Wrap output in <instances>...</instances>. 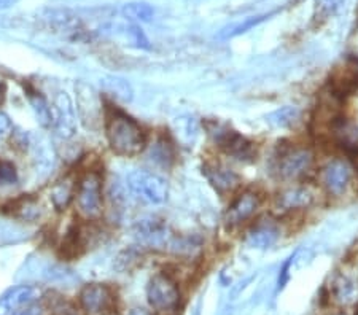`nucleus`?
<instances>
[{
  "label": "nucleus",
  "mask_w": 358,
  "mask_h": 315,
  "mask_svg": "<svg viewBox=\"0 0 358 315\" xmlns=\"http://www.w3.org/2000/svg\"><path fill=\"white\" fill-rule=\"evenodd\" d=\"M148 158L150 161L159 166V168H171L176 161L174 147H172V143L167 140L166 137H159V139L153 143V147L150 148Z\"/></svg>",
  "instance_id": "obj_20"
},
{
  "label": "nucleus",
  "mask_w": 358,
  "mask_h": 315,
  "mask_svg": "<svg viewBox=\"0 0 358 315\" xmlns=\"http://www.w3.org/2000/svg\"><path fill=\"white\" fill-rule=\"evenodd\" d=\"M206 128L209 131L212 140L227 152L229 156H233L239 161H253L257 158L255 143L247 140L245 137L239 135L236 131L229 128L228 124H222L218 122H207Z\"/></svg>",
  "instance_id": "obj_3"
},
{
  "label": "nucleus",
  "mask_w": 358,
  "mask_h": 315,
  "mask_svg": "<svg viewBox=\"0 0 358 315\" xmlns=\"http://www.w3.org/2000/svg\"><path fill=\"white\" fill-rule=\"evenodd\" d=\"M128 315H152L145 309H141V307H136V309H131Z\"/></svg>",
  "instance_id": "obj_36"
},
{
  "label": "nucleus",
  "mask_w": 358,
  "mask_h": 315,
  "mask_svg": "<svg viewBox=\"0 0 358 315\" xmlns=\"http://www.w3.org/2000/svg\"><path fill=\"white\" fill-rule=\"evenodd\" d=\"M75 200H77L78 214L85 220H97L102 215V179L94 170H88L78 180L75 190Z\"/></svg>",
  "instance_id": "obj_2"
},
{
  "label": "nucleus",
  "mask_w": 358,
  "mask_h": 315,
  "mask_svg": "<svg viewBox=\"0 0 358 315\" xmlns=\"http://www.w3.org/2000/svg\"><path fill=\"white\" fill-rule=\"evenodd\" d=\"M102 89L106 91L107 94H110L117 101L121 102H131L132 97H134V91H132V86L126 82L124 78L108 75L101 80Z\"/></svg>",
  "instance_id": "obj_19"
},
{
  "label": "nucleus",
  "mask_w": 358,
  "mask_h": 315,
  "mask_svg": "<svg viewBox=\"0 0 358 315\" xmlns=\"http://www.w3.org/2000/svg\"><path fill=\"white\" fill-rule=\"evenodd\" d=\"M345 0H315L317 10L322 18H330V16L336 15L339 10H343Z\"/></svg>",
  "instance_id": "obj_31"
},
{
  "label": "nucleus",
  "mask_w": 358,
  "mask_h": 315,
  "mask_svg": "<svg viewBox=\"0 0 358 315\" xmlns=\"http://www.w3.org/2000/svg\"><path fill=\"white\" fill-rule=\"evenodd\" d=\"M280 228L273 220H259L247 231L245 242L253 249H269L279 240Z\"/></svg>",
  "instance_id": "obj_14"
},
{
  "label": "nucleus",
  "mask_w": 358,
  "mask_h": 315,
  "mask_svg": "<svg viewBox=\"0 0 358 315\" xmlns=\"http://www.w3.org/2000/svg\"><path fill=\"white\" fill-rule=\"evenodd\" d=\"M80 306L86 315H110L115 307L113 291L103 284L85 285L80 291Z\"/></svg>",
  "instance_id": "obj_8"
},
{
  "label": "nucleus",
  "mask_w": 358,
  "mask_h": 315,
  "mask_svg": "<svg viewBox=\"0 0 358 315\" xmlns=\"http://www.w3.org/2000/svg\"><path fill=\"white\" fill-rule=\"evenodd\" d=\"M18 3V0H0V10H8Z\"/></svg>",
  "instance_id": "obj_35"
},
{
  "label": "nucleus",
  "mask_w": 358,
  "mask_h": 315,
  "mask_svg": "<svg viewBox=\"0 0 358 315\" xmlns=\"http://www.w3.org/2000/svg\"><path fill=\"white\" fill-rule=\"evenodd\" d=\"M147 298L155 311L169 314L177 311L178 302H180V290L167 274H157L147 286Z\"/></svg>",
  "instance_id": "obj_5"
},
{
  "label": "nucleus",
  "mask_w": 358,
  "mask_h": 315,
  "mask_svg": "<svg viewBox=\"0 0 358 315\" xmlns=\"http://www.w3.org/2000/svg\"><path fill=\"white\" fill-rule=\"evenodd\" d=\"M331 89L341 97L358 91V56L349 57L348 64L334 75L331 80Z\"/></svg>",
  "instance_id": "obj_16"
},
{
  "label": "nucleus",
  "mask_w": 358,
  "mask_h": 315,
  "mask_svg": "<svg viewBox=\"0 0 358 315\" xmlns=\"http://www.w3.org/2000/svg\"><path fill=\"white\" fill-rule=\"evenodd\" d=\"M75 190H77V185H75L72 179H64L56 183L50 196L56 210H66L69 207L71 200L75 198Z\"/></svg>",
  "instance_id": "obj_21"
},
{
  "label": "nucleus",
  "mask_w": 358,
  "mask_h": 315,
  "mask_svg": "<svg viewBox=\"0 0 358 315\" xmlns=\"http://www.w3.org/2000/svg\"><path fill=\"white\" fill-rule=\"evenodd\" d=\"M11 128V119L7 113L0 112V137H2Z\"/></svg>",
  "instance_id": "obj_34"
},
{
  "label": "nucleus",
  "mask_w": 358,
  "mask_h": 315,
  "mask_svg": "<svg viewBox=\"0 0 358 315\" xmlns=\"http://www.w3.org/2000/svg\"><path fill=\"white\" fill-rule=\"evenodd\" d=\"M16 182H18V172H16L15 164L0 158V186L13 185Z\"/></svg>",
  "instance_id": "obj_30"
},
{
  "label": "nucleus",
  "mask_w": 358,
  "mask_h": 315,
  "mask_svg": "<svg viewBox=\"0 0 358 315\" xmlns=\"http://www.w3.org/2000/svg\"><path fill=\"white\" fill-rule=\"evenodd\" d=\"M313 193L308 188H290L277 196V205L285 212L306 209L313 204Z\"/></svg>",
  "instance_id": "obj_18"
},
{
  "label": "nucleus",
  "mask_w": 358,
  "mask_h": 315,
  "mask_svg": "<svg viewBox=\"0 0 358 315\" xmlns=\"http://www.w3.org/2000/svg\"><path fill=\"white\" fill-rule=\"evenodd\" d=\"M137 237L153 247H161V245L171 244L172 236L167 233V228L163 223L157 220H142L136 226Z\"/></svg>",
  "instance_id": "obj_17"
},
{
  "label": "nucleus",
  "mask_w": 358,
  "mask_h": 315,
  "mask_svg": "<svg viewBox=\"0 0 358 315\" xmlns=\"http://www.w3.org/2000/svg\"><path fill=\"white\" fill-rule=\"evenodd\" d=\"M13 315H45L43 306L36 305V302H31L24 307H21L20 311H16Z\"/></svg>",
  "instance_id": "obj_33"
},
{
  "label": "nucleus",
  "mask_w": 358,
  "mask_h": 315,
  "mask_svg": "<svg viewBox=\"0 0 358 315\" xmlns=\"http://www.w3.org/2000/svg\"><path fill=\"white\" fill-rule=\"evenodd\" d=\"M128 186L136 198L148 204H163L169 194L163 177L148 170H132L128 175Z\"/></svg>",
  "instance_id": "obj_4"
},
{
  "label": "nucleus",
  "mask_w": 358,
  "mask_h": 315,
  "mask_svg": "<svg viewBox=\"0 0 358 315\" xmlns=\"http://www.w3.org/2000/svg\"><path fill=\"white\" fill-rule=\"evenodd\" d=\"M129 34L132 37V42L136 43L137 48H143V50H148L150 45H148V38L145 37V34L138 26H131L129 27Z\"/></svg>",
  "instance_id": "obj_32"
},
{
  "label": "nucleus",
  "mask_w": 358,
  "mask_h": 315,
  "mask_svg": "<svg viewBox=\"0 0 358 315\" xmlns=\"http://www.w3.org/2000/svg\"><path fill=\"white\" fill-rule=\"evenodd\" d=\"M82 311L83 309L75 306L72 301H67L62 296L57 298V300L53 301V305H51V312H53V315H83Z\"/></svg>",
  "instance_id": "obj_29"
},
{
  "label": "nucleus",
  "mask_w": 358,
  "mask_h": 315,
  "mask_svg": "<svg viewBox=\"0 0 358 315\" xmlns=\"http://www.w3.org/2000/svg\"><path fill=\"white\" fill-rule=\"evenodd\" d=\"M123 15L129 20L148 22V21H152L155 10L152 5L145 3V2H129L123 7Z\"/></svg>",
  "instance_id": "obj_24"
},
{
  "label": "nucleus",
  "mask_w": 358,
  "mask_h": 315,
  "mask_svg": "<svg viewBox=\"0 0 358 315\" xmlns=\"http://www.w3.org/2000/svg\"><path fill=\"white\" fill-rule=\"evenodd\" d=\"M75 91H77V105L80 117H82L83 123L88 128H94L101 123L102 118V102L99 96L92 86H88L86 83L75 85Z\"/></svg>",
  "instance_id": "obj_9"
},
{
  "label": "nucleus",
  "mask_w": 358,
  "mask_h": 315,
  "mask_svg": "<svg viewBox=\"0 0 358 315\" xmlns=\"http://www.w3.org/2000/svg\"><path fill=\"white\" fill-rule=\"evenodd\" d=\"M314 153L310 148H288L280 153L277 159V175L284 180H294L303 177L306 172L313 168Z\"/></svg>",
  "instance_id": "obj_6"
},
{
  "label": "nucleus",
  "mask_w": 358,
  "mask_h": 315,
  "mask_svg": "<svg viewBox=\"0 0 358 315\" xmlns=\"http://www.w3.org/2000/svg\"><path fill=\"white\" fill-rule=\"evenodd\" d=\"M42 20L46 26L55 29V32L66 34V36H77L78 32H82V21L69 10H45Z\"/></svg>",
  "instance_id": "obj_13"
},
{
  "label": "nucleus",
  "mask_w": 358,
  "mask_h": 315,
  "mask_svg": "<svg viewBox=\"0 0 358 315\" xmlns=\"http://www.w3.org/2000/svg\"><path fill=\"white\" fill-rule=\"evenodd\" d=\"M355 315H358V307H357V312H355Z\"/></svg>",
  "instance_id": "obj_39"
},
{
  "label": "nucleus",
  "mask_w": 358,
  "mask_h": 315,
  "mask_svg": "<svg viewBox=\"0 0 358 315\" xmlns=\"http://www.w3.org/2000/svg\"><path fill=\"white\" fill-rule=\"evenodd\" d=\"M299 118L298 107H282L268 117V122L275 128H288Z\"/></svg>",
  "instance_id": "obj_25"
},
{
  "label": "nucleus",
  "mask_w": 358,
  "mask_h": 315,
  "mask_svg": "<svg viewBox=\"0 0 358 315\" xmlns=\"http://www.w3.org/2000/svg\"><path fill=\"white\" fill-rule=\"evenodd\" d=\"M3 96H5V88H3V83H2V80H0V104H2V101H3Z\"/></svg>",
  "instance_id": "obj_37"
},
{
  "label": "nucleus",
  "mask_w": 358,
  "mask_h": 315,
  "mask_svg": "<svg viewBox=\"0 0 358 315\" xmlns=\"http://www.w3.org/2000/svg\"><path fill=\"white\" fill-rule=\"evenodd\" d=\"M31 145H34V159L37 161L38 168H53V161H55V154L53 150H51L48 143H42V142H31Z\"/></svg>",
  "instance_id": "obj_27"
},
{
  "label": "nucleus",
  "mask_w": 358,
  "mask_h": 315,
  "mask_svg": "<svg viewBox=\"0 0 358 315\" xmlns=\"http://www.w3.org/2000/svg\"><path fill=\"white\" fill-rule=\"evenodd\" d=\"M357 169H358V153H357Z\"/></svg>",
  "instance_id": "obj_38"
},
{
  "label": "nucleus",
  "mask_w": 358,
  "mask_h": 315,
  "mask_svg": "<svg viewBox=\"0 0 358 315\" xmlns=\"http://www.w3.org/2000/svg\"><path fill=\"white\" fill-rule=\"evenodd\" d=\"M262 205V198L255 191H245L229 205L227 212V223L229 226L241 225L245 220L255 215V212Z\"/></svg>",
  "instance_id": "obj_12"
},
{
  "label": "nucleus",
  "mask_w": 358,
  "mask_h": 315,
  "mask_svg": "<svg viewBox=\"0 0 358 315\" xmlns=\"http://www.w3.org/2000/svg\"><path fill=\"white\" fill-rule=\"evenodd\" d=\"M29 102H31V107L34 113H36L37 122L42 126H50L51 124V108L48 105V102L43 99V96H40L37 93H34L29 96Z\"/></svg>",
  "instance_id": "obj_26"
},
{
  "label": "nucleus",
  "mask_w": 358,
  "mask_h": 315,
  "mask_svg": "<svg viewBox=\"0 0 358 315\" xmlns=\"http://www.w3.org/2000/svg\"><path fill=\"white\" fill-rule=\"evenodd\" d=\"M204 175L210 182V185L222 194L233 193L241 183L238 174H234L233 170L227 169L218 163L204 164Z\"/></svg>",
  "instance_id": "obj_15"
},
{
  "label": "nucleus",
  "mask_w": 358,
  "mask_h": 315,
  "mask_svg": "<svg viewBox=\"0 0 358 315\" xmlns=\"http://www.w3.org/2000/svg\"><path fill=\"white\" fill-rule=\"evenodd\" d=\"M352 179V169L344 159H333L322 170V183L333 196H341L348 190Z\"/></svg>",
  "instance_id": "obj_10"
},
{
  "label": "nucleus",
  "mask_w": 358,
  "mask_h": 315,
  "mask_svg": "<svg viewBox=\"0 0 358 315\" xmlns=\"http://www.w3.org/2000/svg\"><path fill=\"white\" fill-rule=\"evenodd\" d=\"M106 137L112 152L132 158L147 147V135L136 119L123 112H110L106 117Z\"/></svg>",
  "instance_id": "obj_1"
},
{
  "label": "nucleus",
  "mask_w": 358,
  "mask_h": 315,
  "mask_svg": "<svg viewBox=\"0 0 358 315\" xmlns=\"http://www.w3.org/2000/svg\"><path fill=\"white\" fill-rule=\"evenodd\" d=\"M51 124L62 139H71L77 133V113L71 96L66 91H57L55 96L51 107Z\"/></svg>",
  "instance_id": "obj_7"
},
{
  "label": "nucleus",
  "mask_w": 358,
  "mask_h": 315,
  "mask_svg": "<svg viewBox=\"0 0 358 315\" xmlns=\"http://www.w3.org/2000/svg\"><path fill=\"white\" fill-rule=\"evenodd\" d=\"M271 15H262V16H252V18H247L244 22H241V24L231 27L228 32H223L222 37L223 38H233V37H238L241 34H245L250 31V29L257 27L258 24H262L263 21H266Z\"/></svg>",
  "instance_id": "obj_28"
},
{
  "label": "nucleus",
  "mask_w": 358,
  "mask_h": 315,
  "mask_svg": "<svg viewBox=\"0 0 358 315\" xmlns=\"http://www.w3.org/2000/svg\"><path fill=\"white\" fill-rule=\"evenodd\" d=\"M42 296V290L32 285H20L8 290L0 298V315H13L21 307L36 302Z\"/></svg>",
  "instance_id": "obj_11"
},
{
  "label": "nucleus",
  "mask_w": 358,
  "mask_h": 315,
  "mask_svg": "<svg viewBox=\"0 0 358 315\" xmlns=\"http://www.w3.org/2000/svg\"><path fill=\"white\" fill-rule=\"evenodd\" d=\"M333 295H334V300L339 301V302H344V305H348V302H352L355 300L357 286L348 277L339 276L333 282Z\"/></svg>",
  "instance_id": "obj_23"
},
{
  "label": "nucleus",
  "mask_w": 358,
  "mask_h": 315,
  "mask_svg": "<svg viewBox=\"0 0 358 315\" xmlns=\"http://www.w3.org/2000/svg\"><path fill=\"white\" fill-rule=\"evenodd\" d=\"M83 251V239L80 236V231L77 228L71 229L64 237V242L61 245V256L64 260H73L78 258Z\"/></svg>",
  "instance_id": "obj_22"
}]
</instances>
